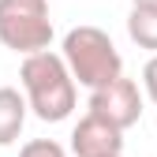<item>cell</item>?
I'll return each instance as SVG.
<instances>
[{
    "label": "cell",
    "instance_id": "cell-8",
    "mask_svg": "<svg viewBox=\"0 0 157 157\" xmlns=\"http://www.w3.org/2000/svg\"><path fill=\"white\" fill-rule=\"evenodd\" d=\"M19 157H67V150L56 139H30L23 150H19Z\"/></svg>",
    "mask_w": 157,
    "mask_h": 157
},
{
    "label": "cell",
    "instance_id": "cell-9",
    "mask_svg": "<svg viewBox=\"0 0 157 157\" xmlns=\"http://www.w3.org/2000/svg\"><path fill=\"white\" fill-rule=\"evenodd\" d=\"M142 90H146V97L157 105V56H150L146 60V67H142Z\"/></svg>",
    "mask_w": 157,
    "mask_h": 157
},
{
    "label": "cell",
    "instance_id": "cell-2",
    "mask_svg": "<svg viewBox=\"0 0 157 157\" xmlns=\"http://www.w3.org/2000/svg\"><path fill=\"white\" fill-rule=\"evenodd\" d=\"M60 56L71 71V78L78 86H86L90 94L101 90L116 78H124V60H120V49L112 45V37L101 26H75L64 34V45Z\"/></svg>",
    "mask_w": 157,
    "mask_h": 157
},
{
    "label": "cell",
    "instance_id": "cell-5",
    "mask_svg": "<svg viewBox=\"0 0 157 157\" xmlns=\"http://www.w3.org/2000/svg\"><path fill=\"white\" fill-rule=\"evenodd\" d=\"M71 153L75 157H120L124 153V131L112 127L101 116H82L71 131Z\"/></svg>",
    "mask_w": 157,
    "mask_h": 157
},
{
    "label": "cell",
    "instance_id": "cell-11",
    "mask_svg": "<svg viewBox=\"0 0 157 157\" xmlns=\"http://www.w3.org/2000/svg\"><path fill=\"white\" fill-rule=\"evenodd\" d=\"M120 157H124V153H120Z\"/></svg>",
    "mask_w": 157,
    "mask_h": 157
},
{
    "label": "cell",
    "instance_id": "cell-10",
    "mask_svg": "<svg viewBox=\"0 0 157 157\" xmlns=\"http://www.w3.org/2000/svg\"><path fill=\"white\" fill-rule=\"evenodd\" d=\"M131 8H146V11H157V0H131Z\"/></svg>",
    "mask_w": 157,
    "mask_h": 157
},
{
    "label": "cell",
    "instance_id": "cell-7",
    "mask_svg": "<svg viewBox=\"0 0 157 157\" xmlns=\"http://www.w3.org/2000/svg\"><path fill=\"white\" fill-rule=\"evenodd\" d=\"M127 37L139 49H150L157 56V11H146V8H131L127 15Z\"/></svg>",
    "mask_w": 157,
    "mask_h": 157
},
{
    "label": "cell",
    "instance_id": "cell-4",
    "mask_svg": "<svg viewBox=\"0 0 157 157\" xmlns=\"http://www.w3.org/2000/svg\"><path fill=\"white\" fill-rule=\"evenodd\" d=\"M90 116H101V120H109L112 127H135L142 120V94H139V82L135 78H116V82L101 86V90H94L90 94V101H86Z\"/></svg>",
    "mask_w": 157,
    "mask_h": 157
},
{
    "label": "cell",
    "instance_id": "cell-6",
    "mask_svg": "<svg viewBox=\"0 0 157 157\" xmlns=\"http://www.w3.org/2000/svg\"><path fill=\"white\" fill-rule=\"evenodd\" d=\"M26 94H19L15 86H0V146H11L26 127Z\"/></svg>",
    "mask_w": 157,
    "mask_h": 157
},
{
    "label": "cell",
    "instance_id": "cell-1",
    "mask_svg": "<svg viewBox=\"0 0 157 157\" xmlns=\"http://www.w3.org/2000/svg\"><path fill=\"white\" fill-rule=\"evenodd\" d=\"M19 82H23V94H26V105L37 120L45 124H60L75 112V78L64 64L60 52H37V56H26L19 64Z\"/></svg>",
    "mask_w": 157,
    "mask_h": 157
},
{
    "label": "cell",
    "instance_id": "cell-3",
    "mask_svg": "<svg viewBox=\"0 0 157 157\" xmlns=\"http://www.w3.org/2000/svg\"><path fill=\"white\" fill-rule=\"evenodd\" d=\"M0 45L26 56L49 52L52 45V15L49 0H0Z\"/></svg>",
    "mask_w": 157,
    "mask_h": 157
}]
</instances>
